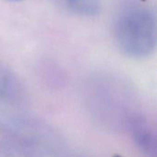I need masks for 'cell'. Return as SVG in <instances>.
I'll list each match as a JSON object with an SVG mask.
<instances>
[{
    "label": "cell",
    "instance_id": "277c9868",
    "mask_svg": "<svg viewBox=\"0 0 157 157\" xmlns=\"http://www.w3.org/2000/svg\"><path fill=\"white\" fill-rule=\"evenodd\" d=\"M7 1H9V2H20L22 0H7Z\"/></svg>",
    "mask_w": 157,
    "mask_h": 157
},
{
    "label": "cell",
    "instance_id": "6da1fadb",
    "mask_svg": "<svg viewBox=\"0 0 157 157\" xmlns=\"http://www.w3.org/2000/svg\"><path fill=\"white\" fill-rule=\"evenodd\" d=\"M115 40L121 51L132 58L150 55L156 45V20L147 6L132 5L121 12L114 25Z\"/></svg>",
    "mask_w": 157,
    "mask_h": 157
},
{
    "label": "cell",
    "instance_id": "3957f363",
    "mask_svg": "<svg viewBox=\"0 0 157 157\" xmlns=\"http://www.w3.org/2000/svg\"><path fill=\"white\" fill-rule=\"evenodd\" d=\"M134 137L140 147L148 153L155 149V141L151 131L142 122L134 126Z\"/></svg>",
    "mask_w": 157,
    "mask_h": 157
},
{
    "label": "cell",
    "instance_id": "7a4b0ae2",
    "mask_svg": "<svg viewBox=\"0 0 157 157\" xmlns=\"http://www.w3.org/2000/svg\"><path fill=\"white\" fill-rule=\"evenodd\" d=\"M67 11L81 17H95L101 10L100 0H57Z\"/></svg>",
    "mask_w": 157,
    "mask_h": 157
}]
</instances>
